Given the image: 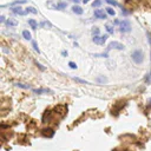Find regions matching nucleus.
<instances>
[{"instance_id": "nucleus-1", "label": "nucleus", "mask_w": 151, "mask_h": 151, "mask_svg": "<svg viewBox=\"0 0 151 151\" xmlns=\"http://www.w3.org/2000/svg\"><path fill=\"white\" fill-rule=\"evenodd\" d=\"M131 59H132V61L137 65L142 64V63L144 61V53H143V51H140V50L133 51L132 54H131Z\"/></svg>"}, {"instance_id": "nucleus-2", "label": "nucleus", "mask_w": 151, "mask_h": 151, "mask_svg": "<svg viewBox=\"0 0 151 151\" xmlns=\"http://www.w3.org/2000/svg\"><path fill=\"white\" fill-rule=\"evenodd\" d=\"M119 50V51H123V50L125 49V46L123 45L122 43H119V41H112V43H110L108 45V47H106V51L105 52H110L111 50Z\"/></svg>"}, {"instance_id": "nucleus-3", "label": "nucleus", "mask_w": 151, "mask_h": 151, "mask_svg": "<svg viewBox=\"0 0 151 151\" xmlns=\"http://www.w3.org/2000/svg\"><path fill=\"white\" fill-rule=\"evenodd\" d=\"M119 31L122 33H129L131 31V24L128 19H125L123 21H120V25H119Z\"/></svg>"}, {"instance_id": "nucleus-4", "label": "nucleus", "mask_w": 151, "mask_h": 151, "mask_svg": "<svg viewBox=\"0 0 151 151\" xmlns=\"http://www.w3.org/2000/svg\"><path fill=\"white\" fill-rule=\"evenodd\" d=\"M106 39H108V34H105V36H94L92 38V41L94 44H97V45H104Z\"/></svg>"}, {"instance_id": "nucleus-5", "label": "nucleus", "mask_w": 151, "mask_h": 151, "mask_svg": "<svg viewBox=\"0 0 151 151\" xmlns=\"http://www.w3.org/2000/svg\"><path fill=\"white\" fill-rule=\"evenodd\" d=\"M94 18H97V19H106V13L103 11V10H94Z\"/></svg>"}, {"instance_id": "nucleus-6", "label": "nucleus", "mask_w": 151, "mask_h": 151, "mask_svg": "<svg viewBox=\"0 0 151 151\" xmlns=\"http://www.w3.org/2000/svg\"><path fill=\"white\" fill-rule=\"evenodd\" d=\"M46 5H51V4H46ZM51 6H52L53 10H64V8H66L67 4L64 2V1H59V2H57L56 5H51Z\"/></svg>"}, {"instance_id": "nucleus-7", "label": "nucleus", "mask_w": 151, "mask_h": 151, "mask_svg": "<svg viewBox=\"0 0 151 151\" xmlns=\"http://www.w3.org/2000/svg\"><path fill=\"white\" fill-rule=\"evenodd\" d=\"M11 11L13 12V13H16V14H18V16H26L27 12L26 11H22V8L19 6V7H12Z\"/></svg>"}, {"instance_id": "nucleus-8", "label": "nucleus", "mask_w": 151, "mask_h": 151, "mask_svg": "<svg viewBox=\"0 0 151 151\" xmlns=\"http://www.w3.org/2000/svg\"><path fill=\"white\" fill-rule=\"evenodd\" d=\"M41 133H43V136H45V137H53L54 131H53V129L47 128V129H44L43 131H41Z\"/></svg>"}, {"instance_id": "nucleus-9", "label": "nucleus", "mask_w": 151, "mask_h": 151, "mask_svg": "<svg viewBox=\"0 0 151 151\" xmlns=\"http://www.w3.org/2000/svg\"><path fill=\"white\" fill-rule=\"evenodd\" d=\"M34 93H37V94H43V93H52L51 90L49 89H33L32 90Z\"/></svg>"}, {"instance_id": "nucleus-10", "label": "nucleus", "mask_w": 151, "mask_h": 151, "mask_svg": "<svg viewBox=\"0 0 151 151\" xmlns=\"http://www.w3.org/2000/svg\"><path fill=\"white\" fill-rule=\"evenodd\" d=\"M72 12H73V13H76V14H79V16L84 13V11H83V8H81L80 6H78V5L72 6Z\"/></svg>"}, {"instance_id": "nucleus-11", "label": "nucleus", "mask_w": 151, "mask_h": 151, "mask_svg": "<svg viewBox=\"0 0 151 151\" xmlns=\"http://www.w3.org/2000/svg\"><path fill=\"white\" fill-rule=\"evenodd\" d=\"M17 87H19V89H22V90H28V89H31L30 85H27V84H24V83H16L14 84Z\"/></svg>"}, {"instance_id": "nucleus-12", "label": "nucleus", "mask_w": 151, "mask_h": 151, "mask_svg": "<svg viewBox=\"0 0 151 151\" xmlns=\"http://www.w3.org/2000/svg\"><path fill=\"white\" fill-rule=\"evenodd\" d=\"M27 21H28V25L31 26V28H32V30H37V27H38V22L36 21L34 19H28Z\"/></svg>"}, {"instance_id": "nucleus-13", "label": "nucleus", "mask_w": 151, "mask_h": 151, "mask_svg": "<svg viewBox=\"0 0 151 151\" xmlns=\"http://www.w3.org/2000/svg\"><path fill=\"white\" fill-rule=\"evenodd\" d=\"M96 80H97L98 83H100V84H104V83H108V78L104 77V76H98Z\"/></svg>"}, {"instance_id": "nucleus-14", "label": "nucleus", "mask_w": 151, "mask_h": 151, "mask_svg": "<svg viewBox=\"0 0 151 151\" xmlns=\"http://www.w3.org/2000/svg\"><path fill=\"white\" fill-rule=\"evenodd\" d=\"M22 37L25 38L26 40H31V39H32V36H31V33L28 32L27 30H25V31H22Z\"/></svg>"}, {"instance_id": "nucleus-15", "label": "nucleus", "mask_w": 151, "mask_h": 151, "mask_svg": "<svg viewBox=\"0 0 151 151\" xmlns=\"http://www.w3.org/2000/svg\"><path fill=\"white\" fill-rule=\"evenodd\" d=\"M27 0H16L10 4V6H16V5H21V4H26Z\"/></svg>"}, {"instance_id": "nucleus-16", "label": "nucleus", "mask_w": 151, "mask_h": 151, "mask_svg": "<svg viewBox=\"0 0 151 151\" xmlns=\"http://www.w3.org/2000/svg\"><path fill=\"white\" fill-rule=\"evenodd\" d=\"M25 11L27 12V13H32V14H37L38 11L34 8V7H26L25 8Z\"/></svg>"}, {"instance_id": "nucleus-17", "label": "nucleus", "mask_w": 151, "mask_h": 151, "mask_svg": "<svg viewBox=\"0 0 151 151\" xmlns=\"http://www.w3.org/2000/svg\"><path fill=\"white\" fill-rule=\"evenodd\" d=\"M91 33H92V36L94 37V36H99V33H100V30L98 28V27H93L91 30Z\"/></svg>"}, {"instance_id": "nucleus-18", "label": "nucleus", "mask_w": 151, "mask_h": 151, "mask_svg": "<svg viewBox=\"0 0 151 151\" xmlns=\"http://www.w3.org/2000/svg\"><path fill=\"white\" fill-rule=\"evenodd\" d=\"M106 31H108V33L109 34H113V32H114V28H113V26H111V25H106Z\"/></svg>"}, {"instance_id": "nucleus-19", "label": "nucleus", "mask_w": 151, "mask_h": 151, "mask_svg": "<svg viewBox=\"0 0 151 151\" xmlns=\"http://www.w3.org/2000/svg\"><path fill=\"white\" fill-rule=\"evenodd\" d=\"M105 10H106V13H108L109 16H114V14H116V11H114V10H113V8H111V7H108V8H105Z\"/></svg>"}, {"instance_id": "nucleus-20", "label": "nucleus", "mask_w": 151, "mask_h": 151, "mask_svg": "<svg viewBox=\"0 0 151 151\" xmlns=\"http://www.w3.org/2000/svg\"><path fill=\"white\" fill-rule=\"evenodd\" d=\"M5 24H6V26H17V22H16V21H13V20H11V19L6 20Z\"/></svg>"}, {"instance_id": "nucleus-21", "label": "nucleus", "mask_w": 151, "mask_h": 151, "mask_svg": "<svg viewBox=\"0 0 151 151\" xmlns=\"http://www.w3.org/2000/svg\"><path fill=\"white\" fill-rule=\"evenodd\" d=\"M76 81H78V83H80V84H90L89 81H86V80H84V79H80V78H78V77H75L73 78Z\"/></svg>"}, {"instance_id": "nucleus-22", "label": "nucleus", "mask_w": 151, "mask_h": 151, "mask_svg": "<svg viewBox=\"0 0 151 151\" xmlns=\"http://www.w3.org/2000/svg\"><path fill=\"white\" fill-rule=\"evenodd\" d=\"M100 5H102V0H94L92 2V7H99Z\"/></svg>"}, {"instance_id": "nucleus-23", "label": "nucleus", "mask_w": 151, "mask_h": 151, "mask_svg": "<svg viewBox=\"0 0 151 151\" xmlns=\"http://www.w3.org/2000/svg\"><path fill=\"white\" fill-rule=\"evenodd\" d=\"M32 46H33V49H34V51H36V52L40 53V50H39V47H38L37 41H34V40H33V41H32Z\"/></svg>"}, {"instance_id": "nucleus-24", "label": "nucleus", "mask_w": 151, "mask_h": 151, "mask_svg": "<svg viewBox=\"0 0 151 151\" xmlns=\"http://www.w3.org/2000/svg\"><path fill=\"white\" fill-rule=\"evenodd\" d=\"M40 27H45V26H49V27H52V24L50 21H43L40 22V25H39Z\"/></svg>"}, {"instance_id": "nucleus-25", "label": "nucleus", "mask_w": 151, "mask_h": 151, "mask_svg": "<svg viewBox=\"0 0 151 151\" xmlns=\"http://www.w3.org/2000/svg\"><path fill=\"white\" fill-rule=\"evenodd\" d=\"M108 4H110V5H113V6H118V2L116 1V0H105Z\"/></svg>"}, {"instance_id": "nucleus-26", "label": "nucleus", "mask_w": 151, "mask_h": 151, "mask_svg": "<svg viewBox=\"0 0 151 151\" xmlns=\"http://www.w3.org/2000/svg\"><path fill=\"white\" fill-rule=\"evenodd\" d=\"M145 81L148 83V84H149V83L151 81V71L149 72V73H148V75H146V77H145Z\"/></svg>"}, {"instance_id": "nucleus-27", "label": "nucleus", "mask_w": 151, "mask_h": 151, "mask_svg": "<svg viewBox=\"0 0 151 151\" xmlns=\"http://www.w3.org/2000/svg\"><path fill=\"white\" fill-rule=\"evenodd\" d=\"M69 66H70L72 70H76V69H77V64L73 63V61H70V63H69Z\"/></svg>"}, {"instance_id": "nucleus-28", "label": "nucleus", "mask_w": 151, "mask_h": 151, "mask_svg": "<svg viewBox=\"0 0 151 151\" xmlns=\"http://www.w3.org/2000/svg\"><path fill=\"white\" fill-rule=\"evenodd\" d=\"M36 65H37V66H38V69H39V70H41V71H45V70H46V69L44 67L43 65H41V64H39L38 61H37V63H36Z\"/></svg>"}, {"instance_id": "nucleus-29", "label": "nucleus", "mask_w": 151, "mask_h": 151, "mask_svg": "<svg viewBox=\"0 0 151 151\" xmlns=\"http://www.w3.org/2000/svg\"><path fill=\"white\" fill-rule=\"evenodd\" d=\"M122 12L124 13L125 16H128V14H130V13H131V12H130V11H126V8H123V10H122Z\"/></svg>"}, {"instance_id": "nucleus-30", "label": "nucleus", "mask_w": 151, "mask_h": 151, "mask_svg": "<svg viewBox=\"0 0 151 151\" xmlns=\"http://www.w3.org/2000/svg\"><path fill=\"white\" fill-rule=\"evenodd\" d=\"M5 21H6L5 17H4V16H1V17H0V22H5Z\"/></svg>"}, {"instance_id": "nucleus-31", "label": "nucleus", "mask_w": 151, "mask_h": 151, "mask_svg": "<svg viewBox=\"0 0 151 151\" xmlns=\"http://www.w3.org/2000/svg\"><path fill=\"white\" fill-rule=\"evenodd\" d=\"M114 24L116 25H120V21H119L118 19H114Z\"/></svg>"}, {"instance_id": "nucleus-32", "label": "nucleus", "mask_w": 151, "mask_h": 151, "mask_svg": "<svg viewBox=\"0 0 151 151\" xmlns=\"http://www.w3.org/2000/svg\"><path fill=\"white\" fill-rule=\"evenodd\" d=\"M61 54H63L64 57H67V52H66V51H61Z\"/></svg>"}, {"instance_id": "nucleus-33", "label": "nucleus", "mask_w": 151, "mask_h": 151, "mask_svg": "<svg viewBox=\"0 0 151 151\" xmlns=\"http://www.w3.org/2000/svg\"><path fill=\"white\" fill-rule=\"evenodd\" d=\"M148 106H151V98L149 99V102H148Z\"/></svg>"}, {"instance_id": "nucleus-34", "label": "nucleus", "mask_w": 151, "mask_h": 151, "mask_svg": "<svg viewBox=\"0 0 151 151\" xmlns=\"http://www.w3.org/2000/svg\"><path fill=\"white\" fill-rule=\"evenodd\" d=\"M71 1H73V2H76V4H78V2H79L80 0H71Z\"/></svg>"}, {"instance_id": "nucleus-35", "label": "nucleus", "mask_w": 151, "mask_h": 151, "mask_svg": "<svg viewBox=\"0 0 151 151\" xmlns=\"http://www.w3.org/2000/svg\"><path fill=\"white\" fill-rule=\"evenodd\" d=\"M89 1H90V0H83V2H84V4H87Z\"/></svg>"}, {"instance_id": "nucleus-36", "label": "nucleus", "mask_w": 151, "mask_h": 151, "mask_svg": "<svg viewBox=\"0 0 151 151\" xmlns=\"http://www.w3.org/2000/svg\"><path fill=\"white\" fill-rule=\"evenodd\" d=\"M150 59H151V52H150Z\"/></svg>"}]
</instances>
